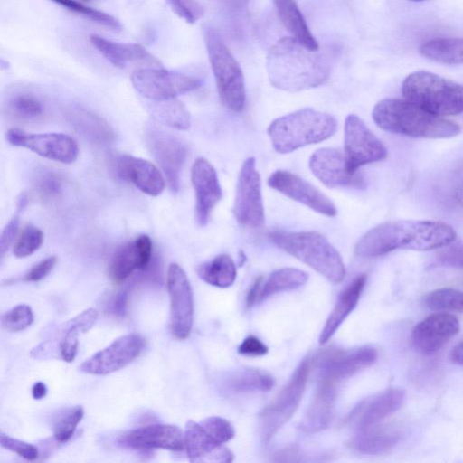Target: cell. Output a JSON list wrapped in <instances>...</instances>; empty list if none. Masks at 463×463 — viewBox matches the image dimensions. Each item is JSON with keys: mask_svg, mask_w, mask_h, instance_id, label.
<instances>
[{"mask_svg": "<svg viewBox=\"0 0 463 463\" xmlns=\"http://www.w3.org/2000/svg\"><path fill=\"white\" fill-rule=\"evenodd\" d=\"M456 235L453 227L443 222L390 221L364 234L354 246V253L363 258H373L398 249L430 250L454 241Z\"/></svg>", "mask_w": 463, "mask_h": 463, "instance_id": "cell-1", "label": "cell"}, {"mask_svg": "<svg viewBox=\"0 0 463 463\" xmlns=\"http://www.w3.org/2000/svg\"><path fill=\"white\" fill-rule=\"evenodd\" d=\"M266 70L270 84L288 92L319 87L330 77L326 59L294 37L282 38L270 47Z\"/></svg>", "mask_w": 463, "mask_h": 463, "instance_id": "cell-2", "label": "cell"}, {"mask_svg": "<svg viewBox=\"0 0 463 463\" xmlns=\"http://www.w3.org/2000/svg\"><path fill=\"white\" fill-rule=\"evenodd\" d=\"M372 117L380 128L413 137L448 138L461 131L456 122L433 115L406 99H383L374 106Z\"/></svg>", "mask_w": 463, "mask_h": 463, "instance_id": "cell-3", "label": "cell"}, {"mask_svg": "<svg viewBox=\"0 0 463 463\" xmlns=\"http://www.w3.org/2000/svg\"><path fill=\"white\" fill-rule=\"evenodd\" d=\"M336 129L332 115L305 108L274 119L267 131L274 150L288 154L329 138Z\"/></svg>", "mask_w": 463, "mask_h": 463, "instance_id": "cell-4", "label": "cell"}, {"mask_svg": "<svg viewBox=\"0 0 463 463\" xmlns=\"http://www.w3.org/2000/svg\"><path fill=\"white\" fill-rule=\"evenodd\" d=\"M269 240L278 248L299 260L332 283L345 276L343 259L326 237L317 232L275 231Z\"/></svg>", "mask_w": 463, "mask_h": 463, "instance_id": "cell-5", "label": "cell"}, {"mask_svg": "<svg viewBox=\"0 0 463 463\" xmlns=\"http://www.w3.org/2000/svg\"><path fill=\"white\" fill-rule=\"evenodd\" d=\"M404 99L439 116L463 113V85L427 71L409 74L403 80Z\"/></svg>", "mask_w": 463, "mask_h": 463, "instance_id": "cell-6", "label": "cell"}, {"mask_svg": "<svg viewBox=\"0 0 463 463\" xmlns=\"http://www.w3.org/2000/svg\"><path fill=\"white\" fill-rule=\"evenodd\" d=\"M203 37L219 98L228 109L239 113L246 103L241 66L215 30L205 28Z\"/></svg>", "mask_w": 463, "mask_h": 463, "instance_id": "cell-7", "label": "cell"}, {"mask_svg": "<svg viewBox=\"0 0 463 463\" xmlns=\"http://www.w3.org/2000/svg\"><path fill=\"white\" fill-rule=\"evenodd\" d=\"M309 368V359L303 360L278 396L260 412L259 431L264 441H269L297 411L305 392Z\"/></svg>", "mask_w": 463, "mask_h": 463, "instance_id": "cell-8", "label": "cell"}, {"mask_svg": "<svg viewBox=\"0 0 463 463\" xmlns=\"http://www.w3.org/2000/svg\"><path fill=\"white\" fill-rule=\"evenodd\" d=\"M130 80L139 94L153 101L175 99L179 95L198 89L202 84L196 77L149 66L135 70Z\"/></svg>", "mask_w": 463, "mask_h": 463, "instance_id": "cell-9", "label": "cell"}, {"mask_svg": "<svg viewBox=\"0 0 463 463\" xmlns=\"http://www.w3.org/2000/svg\"><path fill=\"white\" fill-rule=\"evenodd\" d=\"M232 213L238 223L245 228L260 229L264 225L261 178L254 157H248L241 165Z\"/></svg>", "mask_w": 463, "mask_h": 463, "instance_id": "cell-10", "label": "cell"}, {"mask_svg": "<svg viewBox=\"0 0 463 463\" xmlns=\"http://www.w3.org/2000/svg\"><path fill=\"white\" fill-rule=\"evenodd\" d=\"M345 156L348 169L358 173L367 164L382 161L388 152L382 141L356 115L350 114L345 120Z\"/></svg>", "mask_w": 463, "mask_h": 463, "instance_id": "cell-11", "label": "cell"}, {"mask_svg": "<svg viewBox=\"0 0 463 463\" xmlns=\"http://www.w3.org/2000/svg\"><path fill=\"white\" fill-rule=\"evenodd\" d=\"M145 140L149 152L161 167L170 190L177 193L181 172L187 157L186 145L178 137L155 126L146 129Z\"/></svg>", "mask_w": 463, "mask_h": 463, "instance_id": "cell-12", "label": "cell"}, {"mask_svg": "<svg viewBox=\"0 0 463 463\" xmlns=\"http://www.w3.org/2000/svg\"><path fill=\"white\" fill-rule=\"evenodd\" d=\"M166 286L170 297L171 332L177 339H185L193 326L194 298L187 275L176 263L168 266Z\"/></svg>", "mask_w": 463, "mask_h": 463, "instance_id": "cell-13", "label": "cell"}, {"mask_svg": "<svg viewBox=\"0 0 463 463\" xmlns=\"http://www.w3.org/2000/svg\"><path fill=\"white\" fill-rule=\"evenodd\" d=\"M144 346L145 339L138 334L121 335L107 347L83 361L79 370L84 373L95 375L117 372L133 362Z\"/></svg>", "mask_w": 463, "mask_h": 463, "instance_id": "cell-14", "label": "cell"}, {"mask_svg": "<svg viewBox=\"0 0 463 463\" xmlns=\"http://www.w3.org/2000/svg\"><path fill=\"white\" fill-rule=\"evenodd\" d=\"M5 137L14 146L24 147L43 157L63 164L73 163L79 155L77 142L62 133L31 134L11 128Z\"/></svg>", "mask_w": 463, "mask_h": 463, "instance_id": "cell-15", "label": "cell"}, {"mask_svg": "<svg viewBox=\"0 0 463 463\" xmlns=\"http://www.w3.org/2000/svg\"><path fill=\"white\" fill-rule=\"evenodd\" d=\"M98 311L88 308L62 324L54 334L53 338L46 340L31 351L35 359L46 358L47 355H59L63 361L74 360L80 333L88 332L98 319Z\"/></svg>", "mask_w": 463, "mask_h": 463, "instance_id": "cell-16", "label": "cell"}, {"mask_svg": "<svg viewBox=\"0 0 463 463\" xmlns=\"http://www.w3.org/2000/svg\"><path fill=\"white\" fill-rule=\"evenodd\" d=\"M268 184L320 214L334 217L337 213L334 203L326 194L307 180L288 170L279 169L273 172L268 178Z\"/></svg>", "mask_w": 463, "mask_h": 463, "instance_id": "cell-17", "label": "cell"}, {"mask_svg": "<svg viewBox=\"0 0 463 463\" xmlns=\"http://www.w3.org/2000/svg\"><path fill=\"white\" fill-rule=\"evenodd\" d=\"M312 174L330 188L364 189L365 182L359 173H352L344 154L335 148L316 150L309 158Z\"/></svg>", "mask_w": 463, "mask_h": 463, "instance_id": "cell-18", "label": "cell"}, {"mask_svg": "<svg viewBox=\"0 0 463 463\" xmlns=\"http://www.w3.org/2000/svg\"><path fill=\"white\" fill-rule=\"evenodd\" d=\"M191 182L195 194L194 218L198 226H205L215 205L222 196L215 168L204 158H197L191 169Z\"/></svg>", "mask_w": 463, "mask_h": 463, "instance_id": "cell-19", "label": "cell"}, {"mask_svg": "<svg viewBox=\"0 0 463 463\" xmlns=\"http://www.w3.org/2000/svg\"><path fill=\"white\" fill-rule=\"evenodd\" d=\"M458 318L446 312L432 314L418 323L411 341L416 351L425 355L439 352L459 331Z\"/></svg>", "mask_w": 463, "mask_h": 463, "instance_id": "cell-20", "label": "cell"}, {"mask_svg": "<svg viewBox=\"0 0 463 463\" xmlns=\"http://www.w3.org/2000/svg\"><path fill=\"white\" fill-rule=\"evenodd\" d=\"M377 350L369 345L346 351H331L319 360L320 377L339 383L371 366L377 359Z\"/></svg>", "mask_w": 463, "mask_h": 463, "instance_id": "cell-21", "label": "cell"}, {"mask_svg": "<svg viewBox=\"0 0 463 463\" xmlns=\"http://www.w3.org/2000/svg\"><path fill=\"white\" fill-rule=\"evenodd\" d=\"M118 443L138 450L153 449L181 451L184 449V432L172 424H152L125 431Z\"/></svg>", "mask_w": 463, "mask_h": 463, "instance_id": "cell-22", "label": "cell"}, {"mask_svg": "<svg viewBox=\"0 0 463 463\" xmlns=\"http://www.w3.org/2000/svg\"><path fill=\"white\" fill-rule=\"evenodd\" d=\"M404 401V392L389 388L358 403L350 412L347 422L357 430L376 425L400 409Z\"/></svg>", "mask_w": 463, "mask_h": 463, "instance_id": "cell-23", "label": "cell"}, {"mask_svg": "<svg viewBox=\"0 0 463 463\" xmlns=\"http://www.w3.org/2000/svg\"><path fill=\"white\" fill-rule=\"evenodd\" d=\"M115 170L123 180L133 184L142 193L157 196L164 191L166 182L162 172L151 162L130 155L116 157Z\"/></svg>", "mask_w": 463, "mask_h": 463, "instance_id": "cell-24", "label": "cell"}, {"mask_svg": "<svg viewBox=\"0 0 463 463\" xmlns=\"http://www.w3.org/2000/svg\"><path fill=\"white\" fill-rule=\"evenodd\" d=\"M153 244L149 236L143 234L120 246L109 264V276L115 283L127 279L135 270L145 269L152 259Z\"/></svg>", "mask_w": 463, "mask_h": 463, "instance_id": "cell-25", "label": "cell"}, {"mask_svg": "<svg viewBox=\"0 0 463 463\" xmlns=\"http://www.w3.org/2000/svg\"><path fill=\"white\" fill-rule=\"evenodd\" d=\"M90 42L109 62L117 68L124 69L135 63L151 67L161 66V61L138 43H118L98 34H90Z\"/></svg>", "mask_w": 463, "mask_h": 463, "instance_id": "cell-26", "label": "cell"}, {"mask_svg": "<svg viewBox=\"0 0 463 463\" xmlns=\"http://www.w3.org/2000/svg\"><path fill=\"white\" fill-rule=\"evenodd\" d=\"M184 449L190 461L209 459L218 462H232L233 454L217 441L198 422L188 420L184 429Z\"/></svg>", "mask_w": 463, "mask_h": 463, "instance_id": "cell-27", "label": "cell"}, {"mask_svg": "<svg viewBox=\"0 0 463 463\" xmlns=\"http://www.w3.org/2000/svg\"><path fill=\"white\" fill-rule=\"evenodd\" d=\"M337 383L319 378V383L299 424L302 431L319 432L328 427L334 412Z\"/></svg>", "mask_w": 463, "mask_h": 463, "instance_id": "cell-28", "label": "cell"}, {"mask_svg": "<svg viewBox=\"0 0 463 463\" xmlns=\"http://www.w3.org/2000/svg\"><path fill=\"white\" fill-rule=\"evenodd\" d=\"M308 279V275L298 269L282 268L271 272L263 279L258 278L249 290L246 298L248 307H252L266 298L286 290H291L303 286Z\"/></svg>", "mask_w": 463, "mask_h": 463, "instance_id": "cell-29", "label": "cell"}, {"mask_svg": "<svg viewBox=\"0 0 463 463\" xmlns=\"http://www.w3.org/2000/svg\"><path fill=\"white\" fill-rule=\"evenodd\" d=\"M402 437L401 430L392 425H373L358 430L350 447L360 454L376 456L393 449Z\"/></svg>", "mask_w": 463, "mask_h": 463, "instance_id": "cell-30", "label": "cell"}, {"mask_svg": "<svg viewBox=\"0 0 463 463\" xmlns=\"http://www.w3.org/2000/svg\"><path fill=\"white\" fill-rule=\"evenodd\" d=\"M366 282V275L355 277L341 292L319 336V344L325 345L356 307Z\"/></svg>", "mask_w": 463, "mask_h": 463, "instance_id": "cell-31", "label": "cell"}, {"mask_svg": "<svg viewBox=\"0 0 463 463\" xmlns=\"http://www.w3.org/2000/svg\"><path fill=\"white\" fill-rule=\"evenodd\" d=\"M71 126L85 138L97 144H109L115 139L112 128L99 116L81 107L67 111Z\"/></svg>", "mask_w": 463, "mask_h": 463, "instance_id": "cell-32", "label": "cell"}, {"mask_svg": "<svg viewBox=\"0 0 463 463\" xmlns=\"http://www.w3.org/2000/svg\"><path fill=\"white\" fill-rule=\"evenodd\" d=\"M279 17L291 35L313 51H318V43L311 33L295 0H273Z\"/></svg>", "mask_w": 463, "mask_h": 463, "instance_id": "cell-33", "label": "cell"}, {"mask_svg": "<svg viewBox=\"0 0 463 463\" xmlns=\"http://www.w3.org/2000/svg\"><path fill=\"white\" fill-rule=\"evenodd\" d=\"M224 387L232 392H269L275 384L269 373L254 368H241L224 377Z\"/></svg>", "mask_w": 463, "mask_h": 463, "instance_id": "cell-34", "label": "cell"}, {"mask_svg": "<svg viewBox=\"0 0 463 463\" xmlns=\"http://www.w3.org/2000/svg\"><path fill=\"white\" fill-rule=\"evenodd\" d=\"M198 276L206 283L225 288L232 286L237 276L232 258L228 254H220L197 268Z\"/></svg>", "mask_w": 463, "mask_h": 463, "instance_id": "cell-35", "label": "cell"}, {"mask_svg": "<svg viewBox=\"0 0 463 463\" xmlns=\"http://www.w3.org/2000/svg\"><path fill=\"white\" fill-rule=\"evenodd\" d=\"M420 53L444 64L463 63V37L437 38L424 43Z\"/></svg>", "mask_w": 463, "mask_h": 463, "instance_id": "cell-36", "label": "cell"}, {"mask_svg": "<svg viewBox=\"0 0 463 463\" xmlns=\"http://www.w3.org/2000/svg\"><path fill=\"white\" fill-rule=\"evenodd\" d=\"M151 113L161 124L178 130H186L191 126L188 110L176 99L155 101L151 107Z\"/></svg>", "mask_w": 463, "mask_h": 463, "instance_id": "cell-37", "label": "cell"}, {"mask_svg": "<svg viewBox=\"0 0 463 463\" xmlns=\"http://www.w3.org/2000/svg\"><path fill=\"white\" fill-rule=\"evenodd\" d=\"M7 112L15 119L34 121L43 117L44 105L43 100L30 91H18L8 98Z\"/></svg>", "mask_w": 463, "mask_h": 463, "instance_id": "cell-38", "label": "cell"}, {"mask_svg": "<svg viewBox=\"0 0 463 463\" xmlns=\"http://www.w3.org/2000/svg\"><path fill=\"white\" fill-rule=\"evenodd\" d=\"M63 8L83 16L94 23L114 31H120L122 26L114 16L103 11L90 7L77 0H51Z\"/></svg>", "mask_w": 463, "mask_h": 463, "instance_id": "cell-39", "label": "cell"}, {"mask_svg": "<svg viewBox=\"0 0 463 463\" xmlns=\"http://www.w3.org/2000/svg\"><path fill=\"white\" fill-rule=\"evenodd\" d=\"M84 415V409L80 405L67 408L60 412L52 423L53 438L57 442L68 441L75 432L77 425Z\"/></svg>", "mask_w": 463, "mask_h": 463, "instance_id": "cell-40", "label": "cell"}, {"mask_svg": "<svg viewBox=\"0 0 463 463\" xmlns=\"http://www.w3.org/2000/svg\"><path fill=\"white\" fill-rule=\"evenodd\" d=\"M424 304L432 310L463 313V292L454 288H440L427 294Z\"/></svg>", "mask_w": 463, "mask_h": 463, "instance_id": "cell-41", "label": "cell"}, {"mask_svg": "<svg viewBox=\"0 0 463 463\" xmlns=\"http://www.w3.org/2000/svg\"><path fill=\"white\" fill-rule=\"evenodd\" d=\"M43 242V232L33 224L26 225L17 238L13 253L17 258H25L34 253Z\"/></svg>", "mask_w": 463, "mask_h": 463, "instance_id": "cell-42", "label": "cell"}, {"mask_svg": "<svg viewBox=\"0 0 463 463\" xmlns=\"http://www.w3.org/2000/svg\"><path fill=\"white\" fill-rule=\"evenodd\" d=\"M33 322L32 308L25 304H19L6 313L1 319L2 327L9 332H19L26 329Z\"/></svg>", "mask_w": 463, "mask_h": 463, "instance_id": "cell-43", "label": "cell"}, {"mask_svg": "<svg viewBox=\"0 0 463 463\" xmlns=\"http://www.w3.org/2000/svg\"><path fill=\"white\" fill-rule=\"evenodd\" d=\"M62 179L53 171H43L35 179V190L44 201L57 198L62 191Z\"/></svg>", "mask_w": 463, "mask_h": 463, "instance_id": "cell-44", "label": "cell"}, {"mask_svg": "<svg viewBox=\"0 0 463 463\" xmlns=\"http://www.w3.org/2000/svg\"><path fill=\"white\" fill-rule=\"evenodd\" d=\"M203 428L220 443L224 444L235 436L233 426L229 420L218 416L207 417L201 421Z\"/></svg>", "mask_w": 463, "mask_h": 463, "instance_id": "cell-45", "label": "cell"}, {"mask_svg": "<svg viewBox=\"0 0 463 463\" xmlns=\"http://www.w3.org/2000/svg\"><path fill=\"white\" fill-rule=\"evenodd\" d=\"M165 1L172 11L188 24H194L203 14V8L196 0Z\"/></svg>", "mask_w": 463, "mask_h": 463, "instance_id": "cell-46", "label": "cell"}, {"mask_svg": "<svg viewBox=\"0 0 463 463\" xmlns=\"http://www.w3.org/2000/svg\"><path fill=\"white\" fill-rule=\"evenodd\" d=\"M439 249L436 255L439 265L463 269V242L452 241Z\"/></svg>", "mask_w": 463, "mask_h": 463, "instance_id": "cell-47", "label": "cell"}, {"mask_svg": "<svg viewBox=\"0 0 463 463\" xmlns=\"http://www.w3.org/2000/svg\"><path fill=\"white\" fill-rule=\"evenodd\" d=\"M1 446L11 450L26 460H34L38 458L37 448L30 443L10 437L5 433L0 434Z\"/></svg>", "mask_w": 463, "mask_h": 463, "instance_id": "cell-48", "label": "cell"}, {"mask_svg": "<svg viewBox=\"0 0 463 463\" xmlns=\"http://www.w3.org/2000/svg\"><path fill=\"white\" fill-rule=\"evenodd\" d=\"M57 262L55 256H50L39 261L24 275L25 281H40L44 279L54 268Z\"/></svg>", "mask_w": 463, "mask_h": 463, "instance_id": "cell-49", "label": "cell"}, {"mask_svg": "<svg viewBox=\"0 0 463 463\" xmlns=\"http://www.w3.org/2000/svg\"><path fill=\"white\" fill-rule=\"evenodd\" d=\"M268 351V346L254 335L246 337L238 347V353L245 356H261Z\"/></svg>", "mask_w": 463, "mask_h": 463, "instance_id": "cell-50", "label": "cell"}, {"mask_svg": "<svg viewBox=\"0 0 463 463\" xmlns=\"http://www.w3.org/2000/svg\"><path fill=\"white\" fill-rule=\"evenodd\" d=\"M19 213L14 214L5 226L0 240V248L2 255L8 250L15 238L19 229Z\"/></svg>", "mask_w": 463, "mask_h": 463, "instance_id": "cell-51", "label": "cell"}, {"mask_svg": "<svg viewBox=\"0 0 463 463\" xmlns=\"http://www.w3.org/2000/svg\"><path fill=\"white\" fill-rule=\"evenodd\" d=\"M47 387L43 382H36L32 387V395L35 400H41L45 397Z\"/></svg>", "mask_w": 463, "mask_h": 463, "instance_id": "cell-52", "label": "cell"}, {"mask_svg": "<svg viewBox=\"0 0 463 463\" xmlns=\"http://www.w3.org/2000/svg\"><path fill=\"white\" fill-rule=\"evenodd\" d=\"M450 359L453 363L463 365V340L452 349Z\"/></svg>", "mask_w": 463, "mask_h": 463, "instance_id": "cell-53", "label": "cell"}, {"mask_svg": "<svg viewBox=\"0 0 463 463\" xmlns=\"http://www.w3.org/2000/svg\"><path fill=\"white\" fill-rule=\"evenodd\" d=\"M28 202V194L25 192L21 193L16 199V213H22L27 207Z\"/></svg>", "mask_w": 463, "mask_h": 463, "instance_id": "cell-54", "label": "cell"}, {"mask_svg": "<svg viewBox=\"0 0 463 463\" xmlns=\"http://www.w3.org/2000/svg\"><path fill=\"white\" fill-rule=\"evenodd\" d=\"M126 298H127L126 294L122 293L119 296H118V298L115 301V304L113 306V310L115 313L122 314V312L124 311V307H125Z\"/></svg>", "mask_w": 463, "mask_h": 463, "instance_id": "cell-55", "label": "cell"}, {"mask_svg": "<svg viewBox=\"0 0 463 463\" xmlns=\"http://www.w3.org/2000/svg\"><path fill=\"white\" fill-rule=\"evenodd\" d=\"M410 1L420 2V1H425V0H410Z\"/></svg>", "mask_w": 463, "mask_h": 463, "instance_id": "cell-56", "label": "cell"}]
</instances>
